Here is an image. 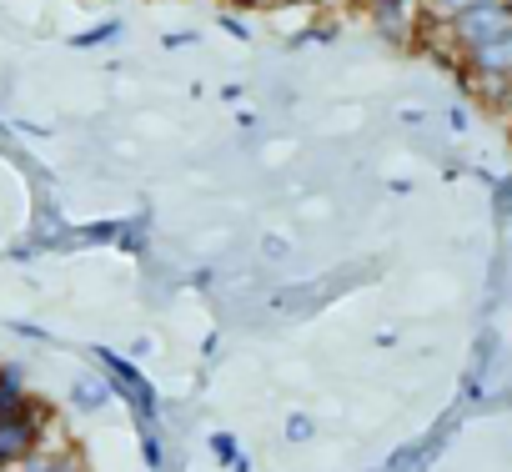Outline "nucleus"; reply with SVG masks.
I'll return each mask as SVG.
<instances>
[{
    "label": "nucleus",
    "mask_w": 512,
    "mask_h": 472,
    "mask_svg": "<svg viewBox=\"0 0 512 472\" xmlns=\"http://www.w3.org/2000/svg\"><path fill=\"white\" fill-rule=\"evenodd\" d=\"M91 362L106 372L111 392L131 407L136 432H141V427H161V397H156V387L146 382V372H141L131 357H121V352H111V347H91Z\"/></svg>",
    "instance_id": "f257e3e1"
},
{
    "label": "nucleus",
    "mask_w": 512,
    "mask_h": 472,
    "mask_svg": "<svg viewBox=\"0 0 512 472\" xmlns=\"http://www.w3.org/2000/svg\"><path fill=\"white\" fill-rule=\"evenodd\" d=\"M442 41L462 56L492 46V41H507L512 36V0H487V6H472V11H457L452 21H437Z\"/></svg>",
    "instance_id": "f03ea898"
},
{
    "label": "nucleus",
    "mask_w": 512,
    "mask_h": 472,
    "mask_svg": "<svg viewBox=\"0 0 512 472\" xmlns=\"http://www.w3.org/2000/svg\"><path fill=\"white\" fill-rule=\"evenodd\" d=\"M46 442H51V412L41 402H31L21 412H6V417H0V472L21 467Z\"/></svg>",
    "instance_id": "7ed1b4c3"
},
{
    "label": "nucleus",
    "mask_w": 512,
    "mask_h": 472,
    "mask_svg": "<svg viewBox=\"0 0 512 472\" xmlns=\"http://www.w3.org/2000/svg\"><path fill=\"white\" fill-rule=\"evenodd\" d=\"M367 26H372V36L382 46L407 51V46H417L422 26H432V21L422 11V0H372V6H367Z\"/></svg>",
    "instance_id": "20e7f679"
},
{
    "label": "nucleus",
    "mask_w": 512,
    "mask_h": 472,
    "mask_svg": "<svg viewBox=\"0 0 512 472\" xmlns=\"http://www.w3.org/2000/svg\"><path fill=\"white\" fill-rule=\"evenodd\" d=\"M16 472H91V467H86L81 447H71V442H46V447H36Z\"/></svg>",
    "instance_id": "39448f33"
},
{
    "label": "nucleus",
    "mask_w": 512,
    "mask_h": 472,
    "mask_svg": "<svg viewBox=\"0 0 512 472\" xmlns=\"http://www.w3.org/2000/svg\"><path fill=\"white\" fill-rule=\"evenodd\" d=\"M111 397H116V392H111L106 372H86V377L71 382V407H76V412H101Z\"/></svg>",
    "instance_id": "423d86ee"
},
{
    "label": "nucleus",
    "mask_w": 512,
    "mask_h": 472,
    "mask_svg": "<svg viewBox=\"0 0 512 472\" xmlns=\"http://www.w3.org/2000/svg\"><path fill=\"white\" fill-rule=\"evenodd\" d=\"M36 397L26 392V372L16 367V362H0V417L6 412H21V407H31Z\"/></svg>",
    "instance_id": "0eeeda50"
},
{
    "label": "nucleus",
    "mask_w": 512,
    "mask_h": 472,
    "mask_svg": "<svg viewBox=\"0 0 512 472\" xmlns=\"http://www.w3.org/2000/svg\"><path fill=\"white\" fill-rule=\"evenodd\" d=\"M116 36H121V21H101V26H91V31L71 36V46H76V51H96V46H111Z\"/></svg>",
    "instance_id": "6e6552de"
},
{
    "label": "nucleus",
    "mask_w": 512,
    "mask_h": 472,
    "mask_svg": "<svg viewBox=\"0 0 512 472\" xmlns=\"http://www.w3.org/2000/svg\"><path fill=\"white\" fill-rule=\"evenodd\" d=\"M141 462H146L151 472H161V467H166V442H161V427H141Z\"/></svg>",
    "instance_id": "1a4fd4ad"
},
{
    "label": "nucleus",
    "mask_w": 512,
    "mask_h": 472,
    "mask_svg": "<svg viewBox=\"0 0 512 472\" xmlns=\"http://www.w3.org/2000/svg\"><path fill=\"white\" fill-rule=\"evenodd\" d=\"M472 6H487V0H422V11H427L432 26L437 21H452L457 11H472Z\"/></svg>",
    "instance_id": "9d476101"
},
{
    "label": "nucleus",
    "mask_w": 512,
    "mask_h": 472,
    "mask_svg": "<svg viewBox=\"0 0 512 472\" xmlns=\"http://www.w3.org/2000/svg\"><path fill=\"white\" fill-rule=\"evenodd\" d=\"M211 457H216V462H221V467L231 472V462L241 457V442H236L231 432H211Z\"/></svg>",
    "instance_id": "9b49d317"
},
{
    "label": "nucleus",
    "mask_w": 512,
    "mask_h": 472,
    "mask_svg": "<svg viewBox=\"0 0 512 472\" xmlns=\"http://www.w3.org/2000/svg\"><path fill=\"white\" fill-rule=\"evenodd\" d=\"M492 216H497V221H507V216H512V171L492 186Z\"/></svg>",
    "instance_id": "f8f14e48"
},
{
    "label": "nucleus",
    "mask_w": 512,
    "mask_h": 472,
    "mask_svg": "<svg viewBox=\"0 0 512 472\" xmlns=\"http://www.w3.org/2000/svg\"><path fill=\"white\" fill-rule=\"evenodd\" d=\"M312 432H317V422H312L307 412H292V417H287V442H307Z\"/></svg>",
    "instance_id": "ddd939ff"
},
{
    "label": "nucleus",
    "mask_w": 512,
    "mask_h": 472,
    "mask_svg": "<svg viewBox=\"0 0 512 472\" xmlns=\"http://www.w3.org/2000/svg\"><path fill=\"white\" fill-rule=\"evenodd\" d=\"M216 26H221L226 36H236V41H251V26H246L236 11H221V16H216Z\"/></svg>",
    "instance_id": "4468645a"
},
{
    "label": "nucleus",
    "mask_w": 512,
    "mask_h": 472,
    "mask_svg": "<svg viewBox=\"0 0 512 472\" xmlns=\"http://www.w3.org/2000/svg\"><path fill=\"white\" fill-rule=\"evenodd\" d=\"M312 41H317V46H332L337 31H332V26H312V31H297V36H292V46H312Z\"/></svg>",
    "instance_id": "2eb2a0df"
},
{
    "label": "nucleus",
    "mask_w": 512,
    "mask_h": 472,
    "mask_svg": "<svg viewBox=\"0 0 512 472\" xmlns=\"http://www.w3.org/2000/svg\"><path fill=\"white\" fill-rule=\"evenodd\" d=\"M272 11H317V6H327V0H267Z\"/></svg>",
    "instance_id": "dca6fc26"
},
{
    "label": "nucleus",
    "mask_w": 512,
    "mask_h": 472,
    "mask_svg": "<svg viewBox=\"0 0 512 472\" xmlns=\"http://www.w3.org/2000/svg\"><path fill=\"white\" fill-rule=\"evenodd\" d=\"M186 46H196V31H171L166 36V51H186Z\"/></svg>",
    "instance_id": "f3484780"
},
{
    "label": "nucleus",
    "mask_w": 512,
    "mask_h": 472,
    "mask_svg": "<svg viewBox=\"0 0 512 472\" xmlns=\"http://www.w3.org/2000/svg\"><path fill=\"white\" fill-rule=\"evenodd\" d=\"M11 332H16V337H31V342H51V332H41V327H31V322H11Z\"/></svg>",
    "instance_id": "a211bd4d"
},
{
    "label": "nucleus",
    "mask_w": 512,
    "mask_h": 472,
    "mask_svg": "<svg viewBox=\"0 0 512 472\" xmlns=\"http://www.w3.org/2000/svg\"><path fill=\"white\" fill-rule=\"evenodd\" d=\"M447 126L462 136V131H467V106H452V111H447Z\"/></svg>",
    "instance_id": "6ab92c4d"
},
{
    "label": "nucleus",
    "mask_w": 512,
    "mask_h": 472,
    "mask_svg": "<svg viewBox=\"0 0 512 472\" xmlns=\"http://www.w3.org/2000/svg\"><path fill=\"white\" fill-rule=\"evenodd\" d=\"M236 126L241 131H256V111H236Z\"/></svg>",
    "instance_id": "aec40b11"
},
{
    "label": "nucleus",
    "mask_w": 512,
    "mask_h": 472,
    "mask_svg": "<svg viewBox=\"0 0 512 472\" xmlns=\"http://www.w3.org/2000/svg\"><path fill=\"white\" fill-rule=\"evenodd\" d=\"M231 472H251V457H246V452H241V457H236V462H231Z\"/></svg>",
    "instance_id": "412c9836"
},
{
    "label": "nucleus",
    "mask_w": 512,
    "mask_h": 472,
    "mask_svg": "<svg viewBox=\"0 0 512 472\" xmlns=\"http://www.w3.org/2000/svg\"><path fill=\"white\" fill-rule=\"evenodd\" d=\"M231 6H241V11H251V6H267V0H231Z\"/></svg>",
    "instance_id": "4be33fe9"
},
{
    "label": "nucleus",
    "mask_w": 512,
    "mask_h": 472,
    "mask_svg": "<svg viewBox=\"0 0 512 472\" xmlns=\"http://www.w3.org/2000/svg\"><path fill=\"white\" fill-rule=\"evenodd\" d=\"M347 6H357V11H367V6H372V0H347Z\"/></svg>",
    "instance_id": "5701e85b"
}]
</instances>
